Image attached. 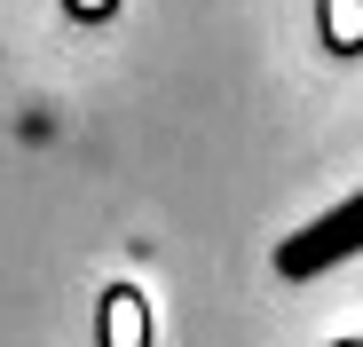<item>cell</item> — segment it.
Masks as SVG:
<instances>
[{
    "instance_id": "cell-1",
    "label": "cell",
    "mask_w": 363,
    "mask_h": 347,
    "mask_svg": "<svg viewBox=\"0 0 363 347\" xmlns=\"http://www.w3.org/2000/svg\"><path fill=\"white\" fill-rule=\"evenodd\" d=\"M355 253H363V190L340 198L332 213H316L308 229H292V237L277 245V276L284 284H308V276H324V268H340Z\"/></svg>"
},
{
    "instance_id": "cell-2",
    "label": "cell",
    "mask_w": 363,
    "mask_h": 347,
    "mask_svg": "<svg viewBox=\"0 0 363 347\" xmlns=\"http://www.w3.org/2000/svg\"><path fill=\"white\" fill-rule=\"evenodd\" d=\"M316 16H324V40L340 55H363V0H316Z\"/></svg>"
},
{
    "instance_id": "cell-3",
    "label": "cell",
    "mask_w": 363,
    "mask_h": 347,
    "mask_svg": "<svg viewBox=\"0 0 363 347\" xmlns=\"http://www.w3.org/2000/svg\"><path fill=\"white\" fill-rule=\"evenodd\" d=\"M111 347H143V300L135 292L111 300Z\"/></svg>"
},
{
    "instance_id": "cell-4",
    "label": "cell",
    "mask_w": 363,
    "mask_h": 347,
    "mask_svg": "<svg viewBox=\"0 0 363 347\" xmlns=\"http://www.w3.org/2000/svg\"><path fill=\"white\" fill-rule=\"evenodd\" d=\"M64 8H72V16H79V24H103V16H111V8H118V0H64Z\"/></svg>"
}]
</instances>
